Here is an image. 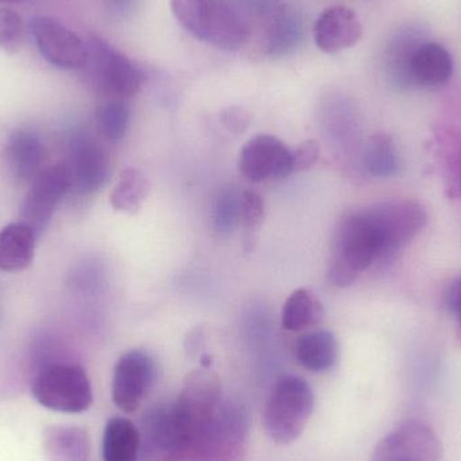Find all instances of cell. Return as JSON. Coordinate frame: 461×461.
Instances as JSON below:
<instances>
[{
  "mask_svg": "<svg viewBox=\"0 0 461 461\" xmlns=\"http://www.w3.org/2000/svg\"><path fill=\"white\" fill-rule=\"evenodd\" d=\"M70 188H73V183L68 165L45 167L32 181V188L24 197L21 208L22 223L27 224L37 235L42 232Z\"/></svg>",
  "mask_w": 461,
  "mask_h": 461,
  "instance_id": "obj_7",
  "label": "cell"
},
{
  "mask_svg": "<svg viewBox=\"0 0 461 461\" xmlns=\"http://www.w3.org/2000/svg\"><path fill=\"white\" fill-rule=\"evenodd\" d=\"M239 169L251 183L287 177L294 172L293 150L274 135H257L241 149Z\"/></svg>",
  "mask_w": 461,
  "mask_h": 461,
  "instance_id": "obj_10",
  "label": "cell"
},
{
  "mask_svg": "<svg viewBox=\"0 0 461 461\" xmlns=\"http://www.w3.org/2000/svg\"><path fill=\"white\" fill-rule=\"evenodd\" d=\"M440 452L438 438L428 425L408 421L379 441L371 461H438Z\"/></svg>",
  "mask_w": 461,
  "mask_h": 461,
  "instance_id": "obj_11",
  "label": "cell"
},
{
  "mask_svg": "<svg viewBox=\"0 0 461 461\" xmlns=\"http://www.w3.org/2000/svg\"><path fill=\"white\" fill-rule=\"evenodd\" d=\"M23 40V26L18 13L0 8V49L5 53H16Z\"/></svg>",
  "mask_w": 461,
  "mask_h": 461,
  "instance_id": "obj_28",
  "label": "cell"
},
{
  "mask_svg": "<svg viewBox=\"0 0 461 461\" xmlns=\"http://www.w3.org/2000/svg\"><path fill=\"white\" fill-rule=\"evenodd\" d=\"M365 167L376 177H389L397 170L394 146L384 135L371 138L365 151Z\"/></svg>",
  "mask_w": 461,
  "mask_h": 461,
  "instance_id": "obj_25",
  "label": "cell"
},
{
  "mask_svg": "<svg viewBox=\"0 0 461 461\" xmlns=\"http://www.w3.org/2000/svg\"><path fill=\"white\" fill-rule=\"evenodd\" d=\"M384 204L352 212L341 219L333 240L328 278L338 287L354 284L379 258L400 249Z\"/></svg>",
  "mask_w": 461,
  "mask_h": 461,
  "instance_id": "obj_1",
  "label": "cell"
},
{
  "mask_svg": "<svg viewBox=\"0 0 461 461\" xmlns=\"http://www.w3.org/2000/svg\"><path fill=\"white\" fill-rule=\"evenodd\" d=\"M363 27L357 14L347 5H333L320 14L314 23V42L325 53L352 48L362 38Z\"/></svg>",
  "mask_w": 461,
  "mask_h": 461,
  "instance_id": "obj_12",
  "label": "cell"
},
{
  "mask_svg": "<svg viewBox=\"0 0 461 461\" xmlns=\"http://www.w3.org/2000/svg\"><path fill=\"white\" fill-rule=\"evenodd\" d=\"M221 119L230 131L241 132L249 126V115L243 108L230 107L221 113Z\"/></svg>",
  "mask_w": 461,
  "mask_h": 461,
  "instance_id": "obj_30",
  "label": "cell"
},
{
  "mask_svg": "<svg viewBox=\"0 0 461 461\" xmlns=\"http://www.w3.org/2000/svg\"><path fill=\"white\" fill-rule=\"evenodd\" d=\"M203 347V330L202 328H196V330H192L188 335V339H186V349H188L189 354L192 352L199 351V348Z\"/></svg>",
  "mask_w": 461,
  "mask_h": 461,
  "instance_id": "obj_32",
  "label": "cell"
},
{
  "mask_svg": "<svg viewBox=\"0 0 461 461\" xmlns=\"http://www.w3.org/2000/svg\"><path fill=\"white\" fill-rule=\"evenodd\" d=\"M249 440L243 405L223 400L212 411L176 430L169 460L239 461Z\"/></svg>",
  "mask_w": 461,
  "mask_h": 461,
  "instance_id": "obj_2",
  "label": "cell"
},
{
  "mask_svg": "<svg viewBox=\"0 0 461 461\" xmlns=\"http://www.w3.org/2000/svg\"><path fill=\"white\" fill-rule=\"evenodd\" d=\"M447 305L457 320L461 328V276L452 281L447 292Z\"/></svg>",
  "mask_w": 461,
  "mask_h": 461,
  "instance_id": "obj_31",
  "label": "cell"
},
{
  "mask_svg": "<svg viewBox=\"0 0 461 461\" xmlns=\"http://www.w3.org/2000/svg\"><path fill=\"white\" fill-rule=\"evenodd\" d=\"M68 167L72 176L73 186L80 194H94L107 180V156L91 138L80 137L72 143Z\"/></svg>",
  "mask_w": 461,
  "mask_h": 461,
  "instance_id": "obj_13",
  "label": "cell"
},
{
  "mask_svg": "<svg viewBox=\"0 0 461 461\" xmlns=\"http://www.w3.org/2000/svg\"><path fill=\"white\" fill-rule=\"evenodd\" d=\"M313 409V392L308 382L294 375L284 376L271 390L266 405V433L281 446L293 443L305 429Z\"/></svg>",
  "mask_w": 461,
  "mask_h": 461,
  "instance_id": "obj_4",
  "label": "cell"
},
{
  "mask_svg": "<svg viewBox=\"0 0 461 461\" xmlns=\"http://www.w3.org/2000/svg\"><path fill=\"white\" fill-rule=\"evenodd\" d=\"M294 355L303 367L314 373H322L332 368L338 360V340L330 330H312L298 339Z\"/></svg>",
  "mask_w": 461,
  "mask_h": 461,
  "instance_id": "obj_20",
  "label": "cell"
},
{
  "mask_svg": "<svg viewBox=\"0 0 461 461\" xmlns=\"http://www.w3.org/2000/svg\"><path fill=\"white\" fill-rule=\"evenodd\" d=\"M319 142L313 140H305L295 150H293V169L294 172L309 169L319 161Z\"/></svg>",
  "mask_w": 461,
  "mask_h": 461,
  "instance_id": "obj_29",
  "label": "cell"
},
{
  "mask_svg": "<svg viewBox=\"0 0 461 461\" xmlns=\"http://www.w3.org/2000/svg\"><path fill=\"white\" fill-rule=\"evenodd\" d=\"M140 451V433L130 420L113 417L103 435L104 461H137Z\"/></svg>",
  "mask_w": 461,
  "mask_h": 461,
  "instance_id": "obj_21",
  "label": "cell"
},
{
  "mask_svg": "<svg viewBox=\"0 0 461 461\" xmlns=\"http://www.w3.org/2000/svg\"><path fill=\"white\" fill-rule=\"evenodd\" d=\"M455 173V185H456L457 194L461 199V148L459 153H457L456 161L454 165Z\"/></svg>",
  "mask_w": 461,
  "mask_h": 461,
  "instance_id": "obj_33",
  "label": "cell"
},
{
  "mask_svg": "<svg viewBox=\"0 0 461 461\" xmlns=\"http://www.w3.org/2000/svg\"><path fill=\"white\" fill-rule=\"evenodd\" d=\"M37 233L24 223H13L0 230V270L21 271L32 265Z\"/></svg>",
  "mask_w": 461,
  "mask_h": 461,
  "instance_id": "obj_19",
  "label": "cell"
},
{
  "mask_svg": "<svg viewBox=\"0 0 461 461\" xmlns=\"http://www.w3.org/2000/svg\"><path fill=\"white\" fill-rule=\"evenodd\" d=\"M427 41L425 30L419 24L401 27L386 45L384 69L390 80L398 86H411L409 69L417 49Z\"/></svg>",
  "mask_w": 461,
  "mask_h": 461,
  "instance_id": "obj_15",
  "label": "cell"
},
{
  "mask_svg": "<svg viewBox=\"0 0 461 461\" xmlns=\"http://www.w3.org/2000/svg\"><path fill=\"white\" fill-rule=\"evenodd\" d=\"M32 393L41 406L59 413H83L94 402L86 370L72 363L42 366L32 379Z\"/></svg>",
  "mask_w": 461,
  "mask_h": 461,
  "instance_id": "obj_5",
  "label": "cell"
},
{
  "mask_svg": "<svg viewBox=\"0 0 461 461\" xmlns=\"http://www.w3.org/2000/svg\"><path fill=\"white\" fill-rule=\"evenodd\" d=\"M86 67L92 81L110 99L127 100L142 88L145 75L138 65L102 38L94 37L88 46Z\"/></svg>",
  "mask_w": 461,
  "mask_h": 461,
  "instance_id": "obj_6",
  "label": "cell"
},
{
  "mask_svg": "<svg viewBox=\"0 0 461 461\" xmlns=\"http://www.w3.org/2000/svg\"><path fill=\"white\" fill-rule=\"evenodd\" d=\"M0 2H13V3H15V2H22V0H0Z\"/></svg>",
  "mask_w": 461,
  "mask_h": 461,
  "instance_id": "obj_34",
  "label": "cell"
},
{
  "mask_svg": "<svg viewBox=\"0 0 461 461\" xmlns=\"http://www.w3.org/2000/svg\"><path fill=\"white\" fill-rule=\"evenodd\" d=\"M324 308L316 294L305 287L294 290L282 306V327L290 332H300L316 327L322 321Z\"/></svg>",
  "mask_w": 461,
  "mask_h": 461,
  "instance_id": "obj_22",
  "label": "cell"
},
{
  "mask_svg": "<svg viewBox=\"0 0 461 461\" xmlns=\"http://www.w3.org/2000/svg\"><path fill=\"white\" fill-rule=\"evenodd\" d=\"M154 381L156 365L150 355L143 351L127 352L113 370V402L126 413H134L150 394Z\"/></svg>",
  "mask_w": 461,
  "mask_h": 461,
  "instance_id": "obj_9",
  "label": "cell"
},
{
  "mask_svg": "<svg viewBox=\"0 0 461 461\" xmlns=\"http://www.w3.org/2000/svg\"><path fill=\"white\" fill-rule=\"evenodd\" d=\"M454 73V59L440 43L425 41L411 62L409 80L411 86H440L451 78Z\"/></svg>",
  "mask_w": 461,
  "mask_h": 461,
  "instance_id": "obj_16",
  "label": "cell"
},
{
  "mask_svg": "<svg viewBox=\"0 0 461 461\" xmlns=\"http://www.w3.org/2000/svg\"><path fill=\"white\" fill-rule=\"evenodd\" d=\"M43 451L48 461H88L91 440L84 428L51 425L43 432Z\"/></svg>",
  "mask_w": 461,
  "mask_h": 461,
  "instance_id": "obj_18",
  "label": "cell"
},
{
  "mask_svg": "<svg viewBox=\"0 0 461 461\" xmlns=\"http://www.w3.org/2000/svg\"><path fill=\"white\" fill-rule=\"evenodd\" d=\"M266 18V53L282 56L298 45L303 37V24L300 16L293 8L278 2L263 14Z\"/></svg>",
  "mask_w": 461,
  "mask_h": 461,
  "instance_id": "obj_17",
  "label": "cell"
},
{
  "mask_svg": "<svg viewBox=\"0 0 461 461\" xmlns=\"http://www.w3.org/2000/svg\"><path fill=\"white\" fill-rule=\"evenodd\" d=\"M240 197L232 188L219 192L212 210V223L218 232H230L240 221Z\"/></svg>",
  "mask_w": 461,
  "mask_h": 461,
  "instance_id": "obj_27",
  "label": "cell"
},
{
  "mask_svg": "<svg viewBox=\"0 0 461 461\" xmlns=\"http://www.w3.org/2000/svg\"><path fill=\"white\" fill-rule=\"evenodd\" d=\"M149 180L140 170L127 167L122 170L118 184L111 192L110 203L116 211L135 213L149 194Z\"/></svg>",
  "mask_w": 461,
  "mask_h": 461,
  "instance_id": "obj_23",
  "label": "cell"
},
{
  "mask_svg": "<svg viewBox=\"0 0 461 461\" xmlns=\"http://www.w3.org/2000/svg\"><path fill=\"white\" fill-rule=\"evenodd\" d=\"M32 37L46 61L61 69H84L88 64V46L67 27L45 15L30 22Z\"/></svg>",
  "mask_w": 461,
  "mask_h": 461,
  "instance_id": "obj_8",
  "label": "cell"
},
{
  "mask_svg": "<svg viewBox=\"0 0 461 461\" xmlns=\"http://www.w3.org/2000/svg\"><path fill=\"white\" fill-rule=\"evenodd\" d=\"M96 121L97 129L105 140H122L129 129V104L126 100L108 99L97 110Z\"/></svg>",
  "mask_w": 461,
  "mask_h": 461,
  "instance_id": "obj_24",
  "label": "cell"
},
{
  "mask_svg": "<svg viewBox=\"0 0 461 461\" xmlns=\"http://www.w3.org/2000/svg\"><path fill=\"white\" fill-rule=\"evenodd\" d=\"M265 218V202L254 191H244L240 197V221L244 227V249L251 251Z\"/></svg>",
  "mask_w": 461,
  "mask_h": 461,
  "instance_id": "obj_26",
  "label": "cell"
},
{
  "mask_svg": "<svg viewBox=\"0 0 461 461\" xmlns=\"http://www.w3.org/2000/svg\"><path fill=\"white\" fill-rule=\"evenodd\" d=\"M46 149L37 135L18 131L11 135L3 150V167L18 183L32 181L45 167Z\"/></svg>",
  "mask_w": 461,
  "mask_h": 461,
  "instance_id": "obj_14",
  "label": "cell"
},
{
  "mask_svg": "<svg viewBox=\"0 0 461 461\" xmlns=\"http://www.w3.org/2000/svg\"><path fill=\"white\" fill-rule=\"evenodd\" d=\"M170 7L181 26L208 45L236 51L249 40V26L230 0H170Z\"/></svg>",
  "mask_w": 461,
  "mask_h": 461,
  "instance_id": "obj_3",
  "label": "cell"
}]
</instances>
